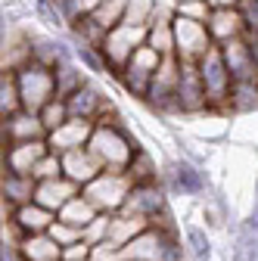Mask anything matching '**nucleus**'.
I'll list each match as a JSON object with an SVG mask.
<instances>
[{"label": "nucleus", "mask_w": 258, "mask_h": 261, "mask_svg": "<svg viewBox=\"0 0 258 261\" xmlns=\"http://www.w3.org/2000/svg\"><path fill=\"white\" fill-rule=\"evenodd\" d=\"M87 149L93 152V159L103 165V171H127L131 159L137 155V143L131 140V134L118 124V118L106 115L96 121L93 127V137L87 143Z\"/></svg>", "instance_id": "1"}, {"label": "nucleus", "mask_w": 258, "mask_h": 261, "mask_svg": "<svg viewBox=\"0 0 258 261\" xmlns=\"http://www.w3.org/2000/svg\"><path fill=\"white\" fill-rule=\"evenodd\" d=\"M146 41H149V28H146V25H124V22H121L118 28H112L109 35L103 38V44L96 47V50H100L106 69L118 78V75L127 69L131 56H134Z\"/></svg>", "instance_id": "2"}, {"label": "nucleus", "mask_w": 258, "mask_h": 261, "mask_svg": "<svg viewBox=\"0 0 258 261\" xmlns=\"http://www.w3.org/2000/svg\"><path fill=\"white\" fill-rule=\"evenodd\" d=\"M124 261H184V246L177 230L146 227V230L124 246Z\"/></svg>", "instance_id": "3"}, {"label": "nucleus", "mask_w": 258, "mask_h": 261, "mask_svg": "<svg viewBox=\"0 0 258 261\" xmlns=\"http://www.w3.org/2000/svg\"><path fill=\"white\" fill-rule=\"evenodd\" d=\"M196 69H199V75H202V87H205L209 109L227 112L230 90H234V75L227 72V62H224V53H221L218 44L196 62Z\"/></svg>", "instance_id": "4"}, {"label": "nucleus", "mask_w": 258, "mask_h": 261, "mask_svg": "<svg viewBox=\"0 0 258 261\" xmlns=\"http://www.w3.org/2000/svg\"><path fill=\"white\" fill-rule=\"evenodd\" d=\"M134 184L124 171H103L96 180H90L81 193L90 199V205L100 215H118L127 205V196H131Z\"/></svg>", "instance_id": "5"}, {"label": "nucleus", "mask_w": 258, "mask_h": 261, "mask_svg": "<svg viewBox=\"0 0 258 261\" xmlns=\"http://www.w3.org/2000/svg\"><path fill=\"white\" fill-rule=\"evenodd\" d=\"M19 78V96H22V109L38 115L47 103L56 100V72L47 69L41 62H31L25 69L16 72Z\"/></svg>", "instance_id": "6"}, {"label": "nucleus", "mask_w": 258, "mask_h": 261, "mask_svg": "<svg viewBox=\"0 0 258 261\" xmlns=\"http://www.w3.org/2000/svg\"><path fill=\"white\" fill-rule=\"evenodd\" d=\"M215 47L209 28L202 22H193L184 16H174V56L184 65H196L209 50Z\"/></svg>", "instance_id": "7"}, {"label": "nucleus", "mask_w": 258, "mask_h": 261, "mask_svg": "<svg viewBox=\"0 0 258 261\" xmlns=\"http://www.w3.org/2000/svg\"><path fill=\"white\" fill-rule=\"evenodd\" d=\"M180 69L184 62L177 56H165L159 72L152 78V87H149V96L146 103L159 112H177V84H180Z\"/></svg>", "instance_id": "8"}, {"label": "nucleus", "mask_w": 258, "mask_h": 261, "mask_svg": "<svg viewBox=\"0 0 258 261\" xmlns=\"http://www.w3.org/2000/svg\"><path fill=\"white\" fill-rule=\"evenodd\" d=\"M121 212L137 215V218H146V221L152 224L156 218L168 215V199H165V190L159 187V180H156V184H134L131 196H127V205H124Z\"/></svg>", "instance_id": "9"}, {"label": "nucleus", "mask_w": 258, "mask_h": 261, "mask_svg": "<svg viewBox=\"0 0 258 261\" xmlns=\"http://www.w3.org/2000/svg\"><path fill=\"white\" fill-rule=\"evenodd\" d=\"M50 152L47 140H31V143H10L4 149V174H25L31 177V171L38 168V162Z\"/></svg>", "instance_id": "10"}, {"label": "nucleus", "mask_w": 258, "mask_h": 261, "mask_svg": "<svg viewBox=\"0 0 258 261\" xmlns=\"http://www.w3.org/2000/svg\"><path fill=\"white\" fill-rule=\"evenodd\" d=\"M56 218L59 215H53L50 208H44L38 202H25L10 212V227L16 230V240H19V237H31V233H47L56 224Z\"/></svg>", "instance_id": "11"}, {"label": "nucleus", "mask_w": 258, "mask_h": 261, "mask_svg": "<svg viewBox=\"0 0 258 261\" xmlns=\"http://www.w3.org/2000/svg\"><path fill=\"white\" fill-rule=\"evenodd\" d=\"M93 121H84V118H72V121H66L62 127H56L53 134L47 137V143H50V152H56V155H66V152H75V149H84L87 143H90V137H93Z\"/></svg>", "instance_id": "12"}, {"label": "nucleus", "mask_w": 258, "mask_h": 261, "mask_svg": "<svg viewBox=\"0 0 258 261\" xmlns=\"http://www.w3.org/2000/svg\"><path fill=\"white\" fill-rule=\"evenodd\" d=\"M209 109V100H205V87H202V75L196 65H184L180 69V84H177V112H202Z\"/></svg>", "instance_id": "13"}, {"label": "nucleus", "mask_w": 258, "mask_h": 261, "mask_svg": "<svg viewBox=\"0 0 258 261\" xmlns=\"http://www.w3.org/2000/svg\"><path fill=\"white\" fill-rule=\"evenodd\" d=\"M47 127L41 121V115H31V112H16L10 118H4V146L10 143H31V140H47Z\"/></svg>", "instance_id": "14"}, {"label": "nucleus", "mask_w": 258, "mask_h": 261, "mask_svg": "<svg viewBox=\"0 0 258 261\" xmlns=\"http://www.w3.org/2000/svg\"><path fill=\"white\" fill-rule=\"evenodd\" d=\"M69 112H72V118H84V121H100V118H106L109 112H112V106H109V100L96 90L93 84H84L75 96H69Z\"/></svg>", "instance_id": "15"}, {"label": "nucleus", "mask_w": 258, "mask_h": 261, "mask_svg": "<svg viewBox=\"0 0 258 261\" xmlns=\"http://www.w3.org/2000/svg\"><path fill=\"white\" fill-rule=\"evenodd\" d=\"M212 41L221 47V44H230L237 38H246V16L240 10H212V19L205 22Z\"/></svg>", "instance_id": "16"}, {"label": "nucleus", "mask_w": 258, "mask_h": 261, "mask_svg": "<svg viewBox=\"0 0 258 261\" xmlns=\"http://www.w3.org/2000/svg\"><path fill=\"white\" fill-rule=\"evenodd\" d=\"M221 53H224V62H227V72L234 75V84L237 81H258V65L252 59V50H249L246 38L221 44Z\"/></svg>", "instance_id": "17"}, {"label": "nucleus", "mask_w": 258, "mask_h": 261, "mask_svg": "<svg viewBox=\"0 0 258 261\" xmlns=\"http://www.w3.org/2000/svg\"><path fill=\"white\" fill-rule=\"evenodd\" d=\"M62 174L84 190L90 180H96V177L103 174V165H100V162L93 159V152L84 146V149H75V152H66V155H62Z\"/></svg>", "instance_id": "18"}, {"label": "nucleus", "mask_w": 258, "mask_h": 261, "mask_svg": "<svg viewBox=\"0 0 258 261\" xmlns=\"http://www.w3.org/2000/svg\"><path fill=\"white\" fill-rule=\"evenodd\" d=\"M19 261H62V246L50 233H31L13 243Z\"/></svg>", "instance_id": "19"}, {"label": "nucleus", "mask_w": 258, "mask_h": 261, "mask_svg": "<svg viewBox=\"0 0 258 261\" xmlns=\"http://www.w3.org/2000/svg\"><path fill=\"white\" fill-rule=\"evenodd\" d=\"M75 196H81V187L72 184L69 177H59V180L38 184V190H35V202L44 205V208H50L53 215H59L62 208H66V205L75 199Z\"/></svg>", "instance_id": "20"}, {"label": "nucleus", "mask_w": 258, "mask_h": 261, "mask_svg": "<svg viewBox=\"0 0 258 261\" xmlns=\"http://www.w3.org/2000/svg\"><path fill=\"white\" fill-rule=\"evenodd\" d=\"M149 227V221L146 218H137V215H127V212H118V215H112V221H109V243H115V246H127V243H134L143 230Z\"/></svg>", "instance_id": "21"}, {"label": "nucleus", "mask_w": 258, "mask_h": 261, "mask_svg": "<svg viewBox=\"0 0 258 261\" xmlns=\"http://www.w3.org/2000/svg\"><path fill=\"white\" fill-rule=\"evenodd\" d=\"M35 177H25V174H4V202L13 208L25 205V202H35Z\"/></svg>", "instance_id": "22"}, {"label": "nucleus", "mask_w": 258, "mask_h": 261, "mask_svg": "<svg viewBox=\"0 0 258 261\" xmlns=\"http://www.w3.org/2000/svg\"><path fill=\"white\" fill-rule=\"evenodd\" d=\"M171 187H174V193L196 196V193H202L205 180H202V174L193 168L190 162H174V165H171Z\"/></svg>", "instance_id": "23"}, {"label": "nucleus", "mask_w": 258, "mask_h": 261, "mask_svg": "<svg viewBox=\"0 0 258 261\" xmlns=\"http://www.w3.org/2000/svg\"><path fill=\"white\" fill-rule=\"evenodd\" d=\"M96 218H100V212H96L93 205H90V199L81 193V196H75V199L59 212V221H66V224H72V227H78V230H84V227H90Z\"/></svg>", "instance_id": "24"}, {"label": "nucleus", "mask_w": 258, "mask_h": 261, "mask_svg": "<svg viewBox=\"0 0 258 261\" xmlns=\"http://www.w3.org/2000/svg\"><path fill=\"white\" fill-rule=\"evenodd\" d=\"M0 112H4V118L22 112V96H19L16 72H4V75H0Z\"/></svg>", "instance_id": "25"}, {"label": "nucleus", "mask_w": 258, "mask_h": 261, "mask_svg": "<svg viewBox=\"0 0 258 261\" xmlns=\"http://www.w3.org/2000/svg\"><path fill=\"white\" fill-rule=\"evenodd\" d=\"M258 109V81H237L230 90L227 112H252Z\"/></svg>", "instance_id": "26"}, {"label": "nucleus", "mask_w": 258, "mask_h": 261, "mask_svg": "<svg viewBox=\"0 0 258 261\" xmlns=\"http://www.w3.org/2000/svg\"><path fill=\"white\" fill-rule=\"evenodd\" d=\"M56 72V96L59 100H69V96H75L87 81H84V75L75 69V65L69 62V65H59V69H53Z\"/></svg>", "instance_id": "27"}, {"label": "nucleus", "mask_w": 258, "mask_h": 261, "mask_svg": "<svg viewBox=\"0 0 258 261\" xmlns=\"http://www.w3.org/2000/svg\"><path fill=\"white\" fill-rule=\"evenodd\" d=\"M124 174L131 177V184H156V162L149 159L146 149H137V155L131 159Z\"/></svg>", "instance_id": "28"}, {"label": "nucleus", "mask_w": 258, "mask_h": 261, "mask_svg": "<svg viewBox=\"0 0 258 261\" xmlns=\"http://www.w3.org/2000/svg\"><path fill=\"white\" fill-rule=\"evenodd\" d=\"M38 115H41V121H44V127H47V134H53L56 127H62L66 121H72L69 103H66V100H59V96H56L53 103H47V106H44Z\"/></svg>", "instance_id": "29"}, {"label": "nucleus", "mask_w": 258, "mask_h": 261, "mask_svg": "<svg viewBox=\"0 0 258 261\" xmlns=\"http://www.w3.org/2000/svg\"><path fill=\"white\" fill-rule=\"evenodd\" d=\"M31 177H35V184H47V180H59V177H66V174H62V155L47 152V155L38 162V168L31 171Z\"/></svg>", "instance_id": "30"}, {"label": "nucleus", "mask_w": 258, "mask_h": 261, "mask_svg": "<svg viewBox=\"0 0 258 261\" xmlns=\"http://www.w3.org/2000/svg\"><path fill=\"white\" fill-rule=\"evenodd\" d=\"M156 4L159 0H131V4H127V13H124V25H146L149 28Z\"/></svg>", "instance_id": "31"}, {"label": "nucleus", "mask_w": 258, "mask_h": 261, "mask_svg": "<svg viewBox=\"0 0 258 261\" xmlns=\"http://www.w3.org/2000/svg\"><path fill=\"white\" fill-rule=\"evenodd\" d=\"M174 13L184 19H193V22H202V25L212 19L209 0H180V4H174Z\"/></svg>", "instance_id": "32"}, {"label": "nucleus", "mask_w": 258, "mask_h": 261, "mask_svg": "<svg viewBox=\"0 0 258 261\" xmlns=\"http://www.w3.org/2000/svg\"><path fill=\"white\" fill-rule=\"evenodd\" d=\"M187 243H190V252L196 255V261H209L212 258V243H209L202 227H190V230H187Z\"/></svg>", "instance_id": "33"}, {"label": "nucleus", "mask_w": 258, "mask_h": 261, "mask_svg": "<svg viewBox=\"0 0 258 261\" xmlns=\"http://www.w3.org/2000/svg\"><path fill=\"white\" fill-rule=\"evenodd\" d=\"M62 249H66V246H72V243H81L84 240V230H78V227H72V224H66V221H59L56 218V224L50 227V230H47Z\"/></svg>", "instance_id": "34"}, {"label": "nucleus", "mask_w": 258, "mask_h": 261, "mask_svg": "<svg viewBox=\"0 0 258 261\" xmlns=\"http://www.w3.org/2000/svg\"><path fill=\"white\" fill-rule=\"evenodd\" d=\"M109 221H112V215H100L90 227H84V240H87L90 246L106 243V240H109Z\"/></svg>", "instance_id": "35"}, {"label": "nucleus", "mask_w": 258, "mask_h": 261, "mask_svg": "<svg viewBox=\"0 0 258 261\" xmlns=\"http://www.w3.org/2000/svg\"><path fill=\"white\" fill-rule=\"evenodd\" d=\"M75 53H78V59L87 65L90 72H109V69H106V62H103V56H100V50H96V47L78 44V47H75Z\"/></svg>", "instance_id": "36"}, {"label": "nucleus", "mask_w": 258, "mask_h": 261, "mask_svg": "<svg viewBox=\"0 0 258 261\" xmlns=\"http://www.w3.org/2000/svg\"><path fill=\"white\" fill-rule=\"evenodd\" d=\"M90 261H124V249L106 240V243H100V246H93Z\"/></svg>", "instance_id": "37"}, {"label": "nucleus", "mask_w": 258, "mask_h": 261, "mask_svg": "<svg viewBox=\"0 0 258 261\" xmlns=\"http://www.w3.org/2000/svg\"><path fill=\"white\" fill-rule=\"evenodd\" d=\"M90 252H93V246L87 240H81V243H72L62 249V261H90Z\"/></svg>", "instance_id": "38"}, {"label": "nucleus", "mask_w": 258, "mask_h": 261, "mask_svg": "<svg viewBox=\"0 0 258 261\" xmlns=\"http://www.w3.org/2000/svg\"><path fill=\"white\" fill-rule=\"evenodd\" d=\"M38 16H41L47 25H53V28H59L62 22H66V19H62V13L56 10L53 0H38Z\"/></svg>", "instance_id": "39"}, {"label": "nucleus", "mask_w": 258, "mask_h": 261, "mask_svg": "<svg viewBox=\"0 0 258 261\" xmlns=\"http://www.w3.org/2000/svg\"><path fill=\"white\" fill-rule=\"evenodd\" d=\"M243 0H209V7L212 10H240Z\"/></svg>", "instance_id": "40"}, {"label": "nucleus", "mask_w": 258, "mask_h": 261, "mask_svg": "<svg viewBox=\"0 0 258 261\" xmlns=\"http://www.w3.org/2000/svg\"><path fill=\"white\" fill-rule=\"evenodd\" d=\"M246 44H249V50H252V59H255V65H258V31H246Z\"/></svg>", "instance_id": "41"}, {"label": "nucleus", "mask_w": 258, "mask_h": 261, "mask_svg": "<svg viewBox=\"0 0 258 261\" xmlns=\"http://www.w3.org/2000/svg\"><path fill=\"white\" fill-rule=\"evenodd\" d=\"M177 4H180V0H177Z\"/></svg>", "instance_id": "42"}]
</instances>
